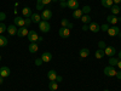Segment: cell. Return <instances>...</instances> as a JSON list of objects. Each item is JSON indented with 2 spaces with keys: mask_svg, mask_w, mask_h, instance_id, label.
Returning a JSON list of instances; mask_svg holds the SVG:
<instances>
[{
  "mask_svg": "<svg viewBox=\"0 0 121 91\" xmlns=\"http://www.w3.org/2000/svg\"><path fill=\"white\" fill-rule=\"evenodd\" d=\"M39 29L41 30L43 33H48L50 29H51V24L48 23V21H40L39 22Z\"/></svg>",
  "mask_w": 121,
  "mask_h": 91,
  "instance_id": "1",
  "label": "cell"
},
{
  "mask_svg": "<svg viewBox=\"0 0 121 91\" xmlns=\"http://www.w3.org/2000/svg\"><path fill=\"white\" fill-rule=\"evenodd\" d=\"M52 17V11L50 9H44L43 14H41V19L43 21H50Z\"/></svg>",
  "mask_w": 121,
  "mask_h": 91,
  "instance_id": "2",
  "label": "cell"
},
{
  "mask_svg": "<svg viewBox=\"0 0 121 91\" xmlns=\"http://www.w3.org/2000/svg\"><path fill=\"white\" fill-rule=\"evenodd\" d=\"M58 34L60 38H63V39H67L69 35H70V29H68L67 27H60L59 30H58Z\"/></svg>",
  "mask_w": 121,
  "mask_h": 91,
  "instance_id": "3",
  "label": "cell"
},
{
  "mask_svg": "<svg viewBox=\"0 0 121 91\" xmlns=\"http://www.w3.org/2000/svg\"><path fill=\"white\" fill-rule=\"evenodd\" d=\"M104 74L107 75V77H115L116 75V69L114 68V67H112V66H107L105 68H104Z\"/></svg>",
  "mask_w": 121,
  "mask_h": 91,
  "instance_id": "4",
  "label": "cell"
},
{
  "mask_svg": "<svg viewBox=\"0 0 121 91\" xmlns=\"http://www.w3.org/2000/svg\"><path fill=\"white\" fill-rule=\"evenodd\" d=\"M107 33L110 35V36H116V35H120V28L119 27H109Z\"/></svg>",
  "mask_w": 121,
  "mask_h": 91,
  "instance_id": "5",
  "label": "cell"
},
{
  "mask_svg": "<svg viewBox=\"0 0 121 91\" xmlns=\"http://www.w3.org/2000/svg\"><path fill=\"white\" fill-rule=\"evenodd\" d=\"M80 4H79V0H68L67 1V7L72 9V10H76L79 9Z\"/></svg>",
  "mask_w": 121,
  "mask_h": 91,
  "instance_id": "6",
  "label": "cell"
},
{
  "mask_svg": "<svg viewBox=\"0 0 121 91\" xmlns=\"http://www.w3.org/2000/svg\"><path fill=\"white\" fill-rule=\"evenodd\" d=\"M27 38H28V40L30 43H35L38 40V38H39V35H38V33L35 32V30H30V32L28 33V35H27Z\"/></svg>",
  "mask_w": 121,
  "mask_h": 91,
  "instance_id": "7",
  "label": "cell"
},
{
  "mask_svg": "<svg viewBox=\"0 0 121 91\" xmlns=\"http://www.w3.org/2000/svg\"><path fill=\"white\" fill-rule=\"evenodd\" d=\"M104 54L105 56H110V57H113L115 54H116V49L114 46H107L104 49Z\"/></svg>",
  "mask_w": 121,
  "mask_h": 91,
  "instance_id": "8",
  "label": "cell"
},
{
  "mask_svg": "<svg viewBox=\"0 0 121 91\" xmlns=\"http://www.w3.org/2000/svg\"><path fill=\"white\" fill-rule=\"evenodd\" d=\"M10 74H11V69H10L9 67L3 66L1 68H0V75H1L3 78H6V77H9Z\"/></svg>",
  "mask_w": 121,
  "mask_h": 91,
  "instance_id": "9",
  "label": "cell"
},
{
  "mask_svg": "<svg viewBox=\"0 0 121 91\" xmlns=\"http://www.w3.org/2000/svg\"><path fill=\"white\" fill-rule=\"evenodd\" d=\"M28 33H29V30L27 29V27H19V29L17 30V36L23 38V36H27Z\"/></svg>",
  "mask_w": 121,
  "mask_h": 91,
  "instance_id": "10",
  "label": "cell"
},
{
  "mask_svg": "<svg viewBox=\"0 0 121 91\" xmlns=\"http://www.w3.org/2000/svg\"><path fill=\"white\" fill-rule=\"evenodd\" d=\"M15 26H17V27H26V22H24V18L23 17H21V16H17V17H15Z\"/></svg>",
  "mask_w": 121,
  "mask_h": 91,
  "instance_id": "11",
  "label": "cell"
},
{
  "mask_svg": "<svg viewBox=\"0 0 121 91\" xmlns=\"http://www.w3.org/2000/svg\"><path fill=\"white\" fill-rule=\"evenodd\" d=\"M107 22H108L109 24H113V26H115V24L119 22V18H117L115 15H109V16L107 17Z\"/></svg>",
  "mask_w": 121,
  "mask_h": 91,
  "instance_id": "12",
  "label": "cell"
},
{
  "mask_svg": "<svg viewBox=\"0 0 121 91\" xmlns=\"http://www.w3.org/2000/svg\"><path fill=\"white\" fill-rule=\"evenodd\" d=\"M41 61L43 62H45V63H48L52 59V55H51V52H44L43 55H41Z\"/></svg>",
  "mask_w": 121,
  "mask_h": 91,
  "instance_id": "13",
  "label": "cell"
},
{
  "mask_svg": "<svg viewBox=\"0 0 121 91\" xmlns=\"http://www.w3.org/2000/svg\"><path fill=\"white\" fill-rule=\"evenodd\" d=\"M88 27H90V30H91V32H93V33H97V32L100 30V26L98 23H96V22H91Z\"/></svg>",
  "mask_w": 121,
  "mask_h": 91,
  "instance_id": "14",
  "label": "cell"
},
{
  "mask_svg": "<svg viewBox=\"0 0 121 91\" xmlns=\"http://www.w3.org/2000/svg\"><path fill=\"white\" fill-rule=\"evenodd\" d=\"M28 50H29V52H30V54H35L38 50H39V45H38L36 43H30Z\"/></svg>",
  "mask_w": 121,
  "mask_h": 91,
  "instance_id": "15",
  "label": "cell"
},
{
  "mask_svg": "<svg viewBox=\"0 0 121 91\" xmlns=\"http://www.w3.org/2000/svg\"><path fill=\"white\" fill-rule=\"evenodd\" d=\"M17 26H15V24H11V26H9L7 27V32H9V34L10 35H15V34H17Z\"/></svg>",
  "mask_w": 121,
  "mask_h": 91,
  "instance_id": "16",
  "label": "cell"
},
{
  "mask_svg": "<svg viewBox=\"0 0 121 91\" xmlns=\"http://www.w3.org/2000/svg\"><path fill=\"white\" fill-rule=\"evenodd\" d=\"M47 78H48L50 82H53V80H56V78H57V73H56V70H53V69L50 70V72L47 73Z\"/></svg>",
  "mask_w": 121,
  "mask_h": 91,
  "instance_id": "17",
  "label": "cell"
},
{
  "mask_svg": "<svg viewBox=\"0 0 121 91\" xmlns=\"http://www.w3.org/2000/svg\"><path fill=\"white\" fill-rule=\"evenodd\" d=\"M82 10L81 9H76V10H74V12H73V17L75 18V19H79V18H81L82 17Z\"/></svg>",
  "mask_w": 121,
  "mask_h": 91,
  "instance_id": "18",
  "label": "cell"
},
{
  "mask_svg": "<svg viewBox=\"0 0 121 91\" xmlns=\"http://www.w3.org/2000/svg\"><path fill=\"white\" fill-rule=\"evenodd\" d=\"M30 19H32L33 23H39L40 21H41V16H40L39 14H32V16H30Z\"/></svg>",
  "mask_w": 121,
  "mask_h": 91,
  "instance_id": "19",
  "label": "cell"
},
{
  "mask_svg": "<svg viewBox=\"0 0 121 91\" xmlns=\"http://www.w3.org/2000/svg\"><path fill=\"white\" fill-rule=\"evenodd\" d=\"M22 15L24 17H30V16H32V10H30V7H28V6L23 7L22 9Z\"/></svg>",
  "mask_w": 121,
  "mask_h": 91,
  "instance_id": "20",
  "label": "cell"
},
{
  "mask_svg": "<svg viewBox=\"0 0 121 91\" xmlns=\"http://www.w3.org/2000/svg\"><path fill=\"white\" fill-rule=\"evenodd\" d=\"M87 56H90V50L84 47V49L80 50V57H81V58H86Z\"/></svg>",
  "mask_w": 121,
  "mask_h": 91,
  "instance_id": "21",
  "label": "cell"
},
{
  "mask_svg": "<svg viewBox=\"0 0 121 91\" xmlns=\"http://www.w3.org/2000/svg\"><path fill=\"white\" fill-rule=\"evenodd\" d=\"M95 56H96V58H98V59L103 58V57L105 56V54H104V50H103V49H98L97 51H96V54H95Z\"/></svg>",
  "mask_w": 121,
  "mask_h": 91,
  "instance_id": "22",
  "label": "cell"
},
{
  "mask_svg": "<svg viewBox=\"0 0 121 91\" xmlns=\"http://www.w3.org/2000/svg\"><path fill=\"white\" fill-rule=\"evenodd\" d=\"M48 89L51 90V91H56L58 89V83L56 82V80H53V82H50L48 84Z\"/></svg>",
  "mask_w": 121,
  "mask_h": 91,
  "instance_id": "23",
  "label": "cell"
},
{
  "mask_svg": "<svg viewBox=\"0 0 121 91\" xmlns=\"http://www.w3.org/2000/svg\"><path fill=\"white\" fill-rule=\"evenodd\" d=\"M110 10H112V15H119V12L121 11V9L119 7V5H113L112 7H110Z\"/></svg>",
  "mask_w": 121,
  "mask_h": 91,
  "instance_id": "24",
  "label": "cell"
},
{
  "mask_svg": "<svg viewBox=\"0 0 121 91\" xmlns=\"http://www.w3.org/2000/svg\"><path fill=\"white\" fill-rule=\"evenodd\" d=\"M100 4L104 7H112L114 3H113V0H100Z\"/></svg>",
  "mask_w": 121,
  "mask_h": 91,
  "instance_id": "25",
  "label": "cell"
},
{
  "mask_svg": "<svg viewBox=\"0 0 121 91\" xmlns=\"http://www.w3.org/2000/svg\"><path fill=\"white\" fill-rule=\"evenodd\" d=\"M80 19H81V22H82L84 24L91 23V17H90V15H82V17L80 18Z\"/></svg>",
  "mask_w": 121,
  "mask_h": 91,
  "instance_id": "26",
  "label": "cell"
},
{
  "mask_svg": "<svg viewBox=\"0 0 121 91\" xmlns=\"http://www.w3.org/2000/svg\"><path fill=\"white\" fill-rule=\"evenodd\" d=\"M6 45H7V39L3 34H0V47H4Z\"/></svg>",
  "mask_w": 121,
  "mask_h": 91,
  "instance_id": "27",
  "label": "cell"
},
{
  "mask_svg": "<svg viewBox=\"0 0 121 91\" xmlns=\"http://www.w3.org/2000/svg\"><path fill=\"white\" fill-rule=\"evenodd\" d=\"M117 62H119V59H117L116 57H114V56L109 58V66H112V67L116 66V64H117Z\"/></svg>",
  "mask_w": 121,
  "mask_h": 91,
  "instance_id": "28",
  "label": "cell"
},
{
  "mask_svg": "<svg viewBox=\"0 0 121 91\" xmlns=\"http://www.w3.org/2000/svg\"><path fill=\"white\" fill-rule=\"evenodd\" d=\"M81 10H82V14H84V15H88L90 11H91V7H90L88 5H86V6H84Z\"/></svg>",
  "mask_w": 121,
  "mask_h": 91,
  "instance_id": "29",
  "label": "cell"
},
{
  "mask_svg": "<svg viewBox=\"0 0 121 91\" xmlns=\"http://www.w3.org/2000/svg\"><path fill=\"white\" fill-rule=\"evenodd\" d=\"M5 30H7V26H5L4 22H0V34H3Z\"/></svg>",
  "mask_w": 121,
  "mask_h": 91,
  "instance_id": "30",
  "label": "cell"
},
{
  "mask_svg": "<svg viewBox=\"0 0 121 91\" xmlns=\"http://www.w3.org/2000/svg\"><path fill=\"white\" fill-rule=\"evenodd\" d=\"M39 4H43V5H48L52 3V0H38Z\"/></svg>",
  "mask_w": 121,
  "mask_h": 91,
  "instance_id": "31",
  "label": "cell"
},
{
  "mask_svg": "<svg viewBox=\"0 0 121 91\" xmlns=\"http://www.w3.org/2000/svg\"><path fill=\"white\" fill-rule=\"evenodd\" d=\"M68 24H69V21L67 18H63L62 21H60V26L62 27H68Z\"/></svg>",
  "mask_w": 121,
  "mask_h": 91,
  "instance_id": "32",
  "label": "cell"
},
{
  "mask_svg": "<svg viewBox=\"0 0 121 91\" xmlns=\"http://www.w3.org/2000/svg\"><path fill=\"white\" fill-rule=\"evenodd\" d=\"M24 22H26V27H29L30 23H32V19H30V17H26L24 18Z\"/></svg>",
  "mask_w": 121,
  "mask_h": 91,
  "instance_id": "33",
  "label": "cell"
},
{
  "mask_svg": "<svg viewBox=\"0 0 121 91\" xmlns=\"http://www.w3.org/2000/svg\"><path fill=\"white\" fill-rule=\"evenodd\" d=\"M5 18H6V14L5 12H0V22H4Z\"/></svg>",
  "mask_w": 121,
  "mask_h": 91,
  "instance_id": "34",
  "label": "cell"
},
{
  "mask_svg": "<svg viewBox=\"0 0 121 91\" xmlns=\"http://www.w3.org/2000/svg\"><path fill=\"white\" fill-rule=\"evenodd\" d=\"M108 28H109L108 23H105V24H102V26H100V30H104V32H107Z\"/></svg>",
  "mask_w": 121,
  "mask_h": 91,
  "instance_id": "35",
  "label": "cell"
},
{
  "mask_svg": "<svg viewBox=\"0 0 121 91\" xmlns=\"http://www.w3.org/2000/svg\"><path fill=\"white\" fill-rule=\"evenodd\" d=\"M44 6H45V5H43V4H39V3H36V10H38V11H40V10H44Z\"/></svg>",
  "mask_w": 121,
  "mask_h": 91,
  "instance_id": "36",
  "label": "cell"
},
{
  "mask_svg": "<svg viewBox=\"0 0 121 91\" xmlns=\"http://www.w3.org/2000/svg\"><path fill=\"white\" fill-rule=\"evenodd\" d=\"M98 46H99V49H103V50H104V49L107 47V46H105V43H104V41H99V43H98Z\"/></svg>",
  "mask_w": 121,
  "mask_h": 91,
  "instance_id": "37",
  "label": "cell"
},
{
  "mask_svg": "<svg viewBox=\"0 0 121 91\" xmlns=\"http://www.w3.org/2000/svg\"><path fill=\"white\" fill-rule=\"evenodd\" d=\"M43 63V61H41V58H36L35 59V64L36 66H40V64H41Z\"/></svg>",
  "mask_w": 121,
  "mask_h": 91,
  "instance_id": "38",
  "label": "cell"
},
{
  "mask_svg": "<svg viewBox=\"0 0 121 91\" xmlns=\"http://www.w3.org/2000/svg\"><path fill=\"white\" fill-rule=\"evenodd\" d=\"M62 80H63L62 77H60V75H57V78H56V82H57V83H60Z\"/></svg>",
  "mask_w": 121,
  "mask_h": 91,
  "instance_id": "39",
  "label": "cell"
},
{
  "mask_svg": "<svg viewBox=\"0 0 121 91\" xmlns=\"http://www.w3.org/2000/svg\"><path fill=\"white\" fill-rule=\"evenodd\" d=\"M119 80H121V70H119V72H116V75H115Z\"/></svg>",
  "mask_w": 121,
  "mask_h": 91,
  "instance_id": "40",
  "label": "cell"
},
{
  "mask_svg": "<svg viewBox=\"0 0 121 91\" xmlns=\"http://www.w3.org/2000/svg\"><path fill=\"white\" fill-rule=\"evenodd\" d=\"M60 7H67V1H60Z\"/></svg>",
  "mask_w": 121,
  "mask_h": 91,
  "instance_id": "41",
  "label": "cell"
},
{
  "mask_svg": "<svg viewBox=\"0 0 121 91\" xmlns=\"http://www.w3.org/2000/svg\"><path fill=\"white\" fill-rule=\"evenodd\" d=\"M113 3L115 5H119V4H121V0H113Z\"/></svg>",
  "mask_w": 121,
  "mask_h": 91,
  "instance_id": "42",
  "label": "cell"
},
{
  "mask_svg": "<svg viewBox=\"0 0 121 91\" xmlns=\"http://www.w3.org/2000/svg\"><path fill=\"white\" fill-rule=\"evenodd\" d=\"M73 27H74V24H73L72 22H69V24H68V27H67V28H68V29H72Z\"/></svg>",
  "mask_w": 121,
  "mask_h": 91,
  "instance_id": "43",
  "label": "cell"
},
{
  "mask_svg": "<svg viewBox=\"0 0 121 91\" xmlns=\"http://www.w3.org/2000/svg\"><path fill=\"white\" fill-rule=\"evenodd\" d=\"M117 67H119V69L121 70V59H119V62H117V64H116Z\"/></svg>",
  "mask_w": 121,
  "mask_h": 91,
  "instance_id": "44",
  "label": "cell"
},
{
  "mask_svg": "<svg viewBox=\"0 0 121 91\" xmlns=\"http://www.w3.org/2000/svg\"><path fill=\"white\" fill-rule=\"evenodd\" d=\"M82 29H84V30H87V29H90V27H88L87 24H84V27H82Z\"/></svg>",
  "mask_w": 121,
  "mask_h": 91,
  "instance_id": "45",
  "label": "cell"
},
{
  "mask_svg": "<svg viewBox=\"0 0 121 91\" xmlns=\"http://www.w3.org/2000/svg\"><path fill=\"white\" fill-rule=\"evenodd\" d=\"M3 82H4V78L0 75V85H3Z\"/></svg>",
  "mask_w": 121,
  "mask_h": 91,
  "instance_id": "46",
  "label": "cell"
},
{
  "mask_svg": "<svg viewBox=\"0 0 121 91\" xmlns=\"http://www.w3.org/2000/svg\"><path fill=\"white\" fill-rule=\"evenodd\" d=\"M43 40H44L43 36H39V38H38V41H43Z\"/></svg>",
  "mask_w": 121,
  "mask_h": 91,
  "instance_id": "47",
  "label": "cell"
},
{
  "mask_svg": "<svg viewBox=\"0 0 121 91\" xmlns=\"http://www.w3.org/2000/svg\"><path fill=\"white\" fill-rule=\"evenodd\" d=\"M119 59H121V50L119 51Z\"/></svg>",
  "mask_w": 121,
  "mask_h": 91,
  "instance_id": "48",
  "label": "cell"
},
{
  "mask_svg": "<svg viewBox=\"0 0 121 91\" xmlns=\"http://www.w3.org/2000/svg\"><path fill=\"white\" fill-rule=\"evenodd\" d=\"M58 1L60 3V1H68V0H58Z\"/></svg>",
  "mask_w": 121,
  "mask_h": 91,
  "instance_id": "49",
  "label": "cell"
},
{
  "mask_svg": "<svg viewBox=\"0 0 121 91\" xmlns=\"http://www.w3.org/2000/svg\"><path fill=\"white\" fill-rule=\"evenodd\" d=\"M58 1V0H52V3H57Z\"/></svg>",
  "mask_w": 121,
  "mask_h": 91,
  "instance_id": "50",
  "label": "cell"
},
{
  "mask_svg": "<svg viewBox=\"0 0 121 91\" xmlns=\"http://www.w3.org/2000/svg\"><path fill=\"white\" fill-rule=\"evenodd\" d=\"M0 59H1V56H0Z\"/></svg>",
  "mask_w": 121,
  "mask_h": 91,
  "instance_id": "51",
  "label": "cell"
},
{
  "mask_svg": "<svg viewBox=\"0 0 121 91\" xmlns=\"http://www.w3.org/2000/svg\"><path fill=\"white\" fill-rule=\"evenodd\" d=\"M104 91H108V90H104Z\"/></svg>",
  "mask_w": 121,
  "mask_h": 91,
  "instance_id": "52",
  "label": "cell"
},
{
  "mask_svg": "<svg viewBox=\"0 0 121 91\" xmlns=\"http://www.w3.org/2000/svg\"><path fill=\"white\" fill-rule=\"evenodd\" d=\"M120 36H121V33H120Z\"/></svg>",
  "mask_w": 121,
  "mask_h": 91,
  "instance_id": "53",
  "label": "cell"
},
{
  "mask_svg": "<svg viewBox=\"0 0 121 91\" xmlns=\"http://www.w3.org/2000/svg\"><path fill=\"white\" fill-rule=\"evenodd\" d=\"M120 9H121V6H120Z\"/></svg>",
  "mask_w": 121,
  "mask_h": 91,
  "instance_id": "54",
  "label": "cell"
}]
</instances>
